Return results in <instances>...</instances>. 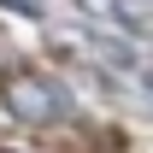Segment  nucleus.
Wrapping results in <instances>:
<instances>
[{
	"label": "nucleus",
	"mask_w": 153,
	"mask_h": 153,
	"mask_svg": "<svg viewBox=\"0 0 153 153\" xmlns=\"http://www.w3.org/2000/svg\"><path fill=\"white\" fill-rule=\"evenodd\" d=\"M0 100H6V112L24 118V124H53V118L71 112V94L59 88L53 76H36V71H12L0 82Z\"/></svg>",
	"instance_id": "nucleus-1"
},
{
	"label": "nucleus",
	"mask_w": 153,
	"mask_h": 153,
	"mask_svg": "<svg viewBox=\"0 0 153 153\" xmlns=\"http://www.w3.org/2000/svg\"><path fill=\"white\" fill-rule=\"evenodd\" d=\"M94 18H124V0H82Z\"/></svg>",
	"instance_id": "nucleus-2"
},
{
	"label": "nucleus",
	"mask_w": 153,
	"mask_h": 153,
	"mask_svg": "<svg viewBox=\"0 0 153 153\" xmlns=\"http://www.w3.org/2000/svg\"><path fill=\"white\" fill-rule=\"evenodd\" d=\"M135 71H141V82H147V88H153V59H141V65H135Z\"/></svg>",
	"instance_id": "nucleus-3"
}]
</instances>
